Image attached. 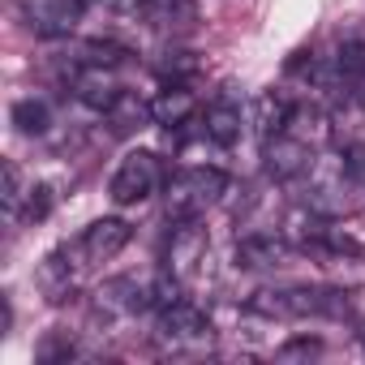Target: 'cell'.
Wrapping results in <instances>:
<instances>
[{
	"label": "cell",
	"mask_w": 365,
	"mask_h": 365,
	"mask_svg": "<svg viewBox=\"0 0 365 365\" xmlns=\"http://www.w3.org/2000/svg\"><path fill=\"white\" fill-rule=\"evenodd\" d=\"M224 194H228L224 168H180L163 185V207H168V220H202Z\"/></svg>",
	"instance_id": "6da1fadb"
},
{
	"label": "cell",
	"mask_w": 365,
	"mask_h": 365,
	"mask_svg": "<svg viewBox=\"0 0 365 365\" xmlns=\"http://www.w3.org/2000/svg\"><path fill=\"white\" fill-rule=\"evenodd\" d=\"M163 185H168L163 180V159L155 150H129L116 163L112 180H108V194H112L116 207H138V202L155 198Z\"/></svg>",
	"instance_id": "7a4b0ae2"
},
{
	"label": "cell",
	"mask_w": 365,
	"mask_h": 365,
	"mask_svg": "<svg viewBox=\"0 0 365 365\" xmlns=\"http://www.w3.org/2000/svg\"><path fill=\"white\" fill-rule=\"evenodd\" d=\"M250 309L267 318H309V314H344L348 301L344 292H327V288H267L250 301Z\"/></svg>",
	"instance_id": "3957f363"
},
{
	"label": "cell",
	"mask_w": 365,
	"mask_h": 365,
	"mask_svg": "<svg viewBox=\"0 0 365 365\" xmlns=\"http://www.w3.org/2000/svg\"><path fill=\"white\" fill-rule=\"evenodd\" d=\"M155 339L168 348V352H185V348H198L211 339V322H207V309L176 297L168 305H159V318H155Z\"/></svg>",
	"instance_id": "277c9868"
},
{
	"label": "cell",
	"mask_w": 365,
	"mask_h": 365,
	"mask_svg": "<svg viewBox=\"0 0 365 365\" xmlns=\"http://www.w3.org/2000/svg\"><path fill=\"white\" fill-rule=\"evenodd\" d=\"M314 155H318V146L309 138L292 133V129H279V133L262 138V168H267L271 180H301V176H309Z\"/></svg>",
	"instance_id": "5b68a950"
},
{
	"label": "cell",
	"mask_w": 365,
	"mask_h": 365,
	"mask_svg": "<svg viewBox=\"0 0 365 365\" xmlns=\"http://www.w3.org/2000/svg\"><path fill=\"white\" fill-rule=\"evenodd\" d=\"M86 0H18V18L39 39H65L78 31Z\"/></svg>",
	"instance_id": "8992f818"
},
{
	"label": "cell",
	"mask_w": 365,
	"mask_h": 365,
	"mask_svg": "<svg viewBox=\"0 0 365 365\" xmlns=\"http://www.w3.org/2000/svg\"><path fill=\"white\" fill-rule=\"evenodd\" d=\"M129 237H133V228H129L125 220H95V224H86V228H82V237L73 241L69 258H73V267H78V271L103 267V262H112V258L129 245Z\"/></svg>",
	"instance_id": "52a82bcc"
},
{
	"label": "cell",
	"mask_w": 365,
	"mask_h": 365,
	"mask_svg": "<svg viewBox=\"0 0 365 365\" xmlns=\"http://www.w3.org/2000/svg\"><path fill=\"white\" fill-rule=\"evenodd\" d=\"M207 245L211 241H207V228L198 220H172V237L163 245V271L185 284L198 271V262L207 258Z\"/></svg>",
	"instance_id": "ba28073f"
},
{
	"label": "cell",
	"mask_w": 365,
	"mask_h": 365,
	"mask_svg": "<svg viewBox=\"0 0 365 365\" xmlns=\"http://www.w3.org/2000/svg\"><path fill=\"white\" fill-rule=\"evenodd\" d=\"M69 91H73V99L86 103L91 112H108V108L125 95V86H120V78H116L112 65H86V61H73V69H69Z\"/></svg>",
	"instance_id": "9c48e42d"
},
{
	"label": "cell",
	"mask_w": 365,
	"mask_h": 365,
	"mask_svg": "<svg viewBox=\"0 0 365 365\" xmlns=\"http://www.w3.org/2000/svg\"><path fill=\"white\" fill-rule=\"evenodd\" d=\"M292 254V245L279 237V232H245L237 241V267L245 271H271V267H284Z\"/></svg>",
	"instance_id": "30bf717a"
},
{
	"label": "cell",
	"mask_w": 365,
	"mask_h": 365,
	"mask_svg": "<svg viewBox=\"0 0 365 365\" xmlns=\"http://www.w3.org/2000/svg\"><path fill=\"white\" fill-rule=\"evenodd\" d=\"M138 14L159 35H185L198 22V5H194V0H142Z\"/></svg>",
	"instance_id": "8fae6325"
},
{
	"label": "cell",
	"mask_w": 365,
	"mask_h": 365,
	"mask_svg": "<svg viewBox=\"0 0 365 365\" xmlns=\"http://www.w3.org/2000/svg\"><path fill=\"white\" fill-rule=\"evenodd\" d=\"M78 267H73V258H69V250H56V254H48L43 262H39V271H35V288L52 301V305H61V301H69V292L78 288Z\"/></svg>",
	"instance_id": "7c38bea8"
},
{
	"label": "cell",
	"mask_w": 365,
	"mask_h": 365,
	"mask_svg": "<svg viewBox=\"0 0 365 365\" xmlns=\"http://www.w3.org/2000/svg\"><path fill=\"white\" fill-rule=\"evenodd\" d=\"M194 112H198V99L190 95V86L185 82H176V86H163L155 99H150V116H155V125L159 129H185V125H194Z\"/></svg>",
	"instance_id": "4fadbf2b"
},
{
	"label": "cell",
	"mask_w": 365,
	"mask_h": 365,
	"mask_svg": "<svg viewBox=\"0 0 365 365\" xmlns=\"http://www.w3.org/2000/svg\"><path fill=\"white\" fill-rule=\"evenodd\" d=\"M202 133H207V142H215V146L232 150V146L241 142V133H245V116H241V108H237L232 99L211 103V108H207V116H202Z\"/></svg>",
	"instance_id": "5bb4252c"
},
{
	"label": "cell",
	"mask_w": 365,
	"mask_h": 365,
	"mask_svg": "<svg viewBox=\"0 0 365 365\" xmlns=\"http://www.w3.org/2000/svg\"><path fill=\"white\" fill-rule=\"evenodd\" d=\"M103 116H108L112 133H133V129H142V125H155V116H150V99H142V95H133V91H125Z\"/></svg>",
	"instance_id": "9a60e30c"
},
{
	"label": "cell",
	"mask_w": 365,
	"mask_h": 365,
	"mask_svg": "<svg viewBox=\"0 0 365 365\" xmlns=\"http://www.w3.org/2000/svg\"><path fill=\"white\" fill-rule=\"evenodd\" d=\"M292 108H297V103H288L279 91H267V95H258V99H254V125H258V133H262V138L279 133V129L288 125Z\"/></svg>",
	"instance_id": "2e32d148"
},
{
	"label": "cell",
	"mask_w": 365,
	"mask_h": 365,
	"mask_svg": "<svg viewBox=\"0 0 365 365\" xmlns=\"http://www.w3.org/2000/svg\"><path fill=\"white\" fill-rule=\"evenodd\" d=\"M14 125L26 133V138H39V133H48V125H52V112H48V103L43 99H18L14 103Z\"/></svg>",
	"instance_id": "e0dca14e"
},
{
	"label": "cell",
	"mask_w": 365,
	"mask_h": 365,
	"mask_svg": "<svg viewBox=\"0 0 365 365\" xmlns=\"http://www.w3.org/2000/svg\"><path fill=\"white\" fill-rule=\"evenodd\" d=\"M335 73L348 82V86H361L365 82V39H344L339 52H335Z\"/></svg>",
	"instance_id": "ac0fdd59"
},
{
	"label": "cell",
	"mask_w": 365,
	"mask_h": 365,
	"mask_svg": "<svg viewBox=\"0 0 365 365\" xmlns=\"http://www.w3.org/2000/svg\"><path fill=\"white\" fill-rule=\"evenodd\" d=\"M198 73V56L194 52H168L159 65H155V78L163 86H176V82H190Z\"/></svg>",
	"instance_id": "d6986e66"
},
{
	"label": "cell",
	"mask_w": 365,
	"mask_h": 365,
	"mask_svg": "<svg viewBox=\"0 0 365 365\" xmlns=\"http://www.w3.org/2000/svg\"><path fill=\"white\" fill-rule=\"evenodd\" d=\"M26 194H31V190H26V180H22V168L9 159V163H5V190H0V202H5L9 215H22Z\"/></svg>",
	"instance_id": "ffe728a7"
},
{
	"label": "cell",
	"mask_w": 365,
	"mask_h": 365,
	"mask_svg": "<svg viewBox=\"0 0 365 365\" xmlns=\"http://www.w3.org/2000/svg\"><path fill=\"white\" fill-rule=\"evenodd\" d=\"M125 56H129V52H125L120 43H99V39H95V43H82V52H78L73 61H86V65H112V69H116V65H125Z\"/></svg>",
	"instance_id": "44dd1931"
},
{
	"label": "cell",
	"mask_w": 365,
	"mask_h": 365,
	"mask_svg": "<svg viewBox=\"0 0 365 365\" xmlns=\"http://www.w3.org/2000/svg\"><path fill=\"white\" fill-rule=\"evenodd\" d=\"M339 163H344V172H348L352 185H365V142H348Z\"/></svg>",
	"instance_id": "7402d4cb"
},
{
	"label": "cell",
	"mask_w": 365,
	"mask_h": 365,
	"mask_svg": "<svg viewBox=\"0 0 365 365\" xmlns=\"http://www.w3.org/2000/svg\"><path fill=\"white\" fill-rule=\"evenodd\" d=\"M48 211H52V190L48 185H31L26 207H22V220H43Z\"/></svg>",
	"instance_id": "603a6c76"
},
{
	"label": "cell",
	"mask_w": 365,
	"mask_h": 365,
	"mask_svg": "<svg viewBox=\"0 0 365 365\" xmlns=\"http://www.w3.org/2000/svg\"><path fill=\"white\" fill-rule=\"evenodd\" d=\"M361 344H365V322H361Z\"/></svg>",
	"instance_id": "cb8c5ba5"
}]
</instances>
